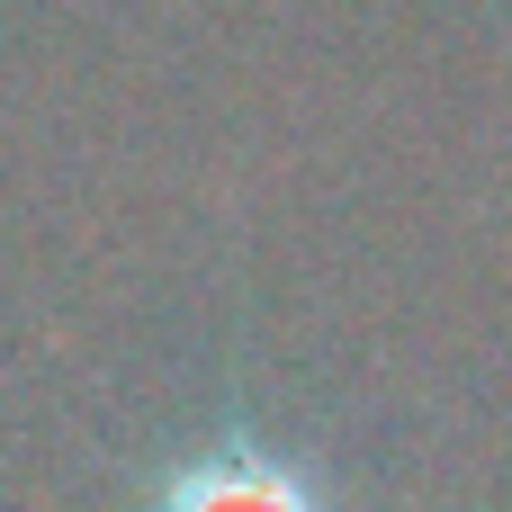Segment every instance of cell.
<instances>
[{
  "label": "cell",
  "mask_w": 512,
  "mask_h": 512,
  "mask_svg": "<svg viewBox=\"0 0 512 512\" xmlns=\"http://www.w3.org/2000/svg\"><path fill=\"white\" fill-rule=\"evenodd\" d=\"M153 512H333V504H324V486H315L306 468H288L279 450H261V441H216V450H198V459H180V468L162 477Z\"/></svg>",
  "instance_id": "6da1fadb"
}]
</instances>
